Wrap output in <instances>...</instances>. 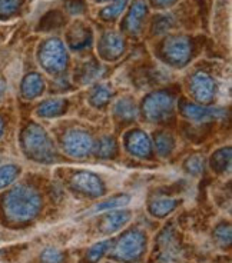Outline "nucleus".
Wrapping results in <instances>:
<instances>
[{
  "instance_id": "1",
  "label": "nucleus",
  "mask_w": 232,
  "mask_h": 263,
  "mask_svg": "<svg viewBox=\"0 0 232 263\" xmlns=\"http://www.w3.org/2000/svg\"><path fill=\"white\" fill-rule=\"evenodd\" d=\"M42 209V199L36 189L19 184L7 192L3 199V211L13 223H25L38 216Z\"/></svg>"
},
{
  "instance_id": "2",
  "label": "nucleus",
  "mask_w": 232,
  "mask_h": 263,
  "mask_svg": "<svg viewBox=\"0 0 232 263\" xmlns=\"http://www.w3.org/2000/svg\"><path fill=\"white\" fill-rule=\"evenodd\" d=\"M22 147L27 158L40 163H50L56 158L53 142L45 129L38 125H29L22 133Z\"/></svg>"
},
{
  "instance_id": "3",
  "label": "nucleus",
  "mask_w": 232,
  "mask_h": 263,
  "mask_svg": "<svg viewBox=\"0 0 232 263\" xmlns=\"http://www.w3.org/2000/svg\"><path fill=\"white\" fill-rule=\"evenodd\" d=\"M146 248V236L144 232L138 229L129 230L113 249V257L123 262H133L142 256Z\"/></svg>"
},
{
  "instance_id": "4",
  "label": "nucleus",
  "mask_w": 232,
  "mask_h": 263,
  "mask_svg": "<svg viewBox=\"0 0 232 263\" xmlns=\"http://www.w3.org/2000/svg\"><path fill=\"white\" fill-rule=\"evenodd\" d=\"M39 59L49 73H59L67 65V53L65 45L59 39H49L40 47Z\"/></svg>"
},
{
  "instance_id": "5",
  "label": "nucleus",
  "mask_w": 232,
  "mask_h": 263,
  "mask_svg": "<svg viewBox=\"0 0 232 263\" xmlns=\"http://www.w3.org/2000/svg\"><path fill=\"white\" fill-rule=\"evenodd\" d=\"M173 112V98L166 92H155L144 102V113L149 122H162Z\"/></svg>"
},
{
  "instance_id": "6",
  "label": "nucleus",
  "mask_w": 232,
  "mask_h": 263,
  "mask_svg": "<svg viewBox=\"0 0 232 263\" xmlns=\"http://www.w3.org/2000/svg\"><path fill=\"white\" fill-rule=\"evenodd\" d=\"M192 47L189 40L184 36H171L165 40L162 53L166 62H169L171 65L184 66L191 58Z\"/></svg>"
},
{
  "instance_id": "7",
  "label": "nucleus",
  "mask_w": 232,
  "mask_h": 263,
  "mask_svg": "<svg viewBox=\"0 0 232 263\" xmlns=\"http://www.w3.org/2000/svg\"><path fill=\"white\" fill-rule=\"evenodd\" d=\"M63 147L69 156L82 159L93 149L92 138L83 130L67 132L63 138Z\"/></svg>"
},
{
  "instance_id": "8",
  "label": "nucleus",
  "mask_w": 232,
  "mask_h": 263,
  "mask_svg": "<svg viewBox=\"0 0 232 263\" xmlns=\"http://www.w3.org/2000/svg\"><path fill=\"white\" fill-rule=\"evenodd\" d=\"M191 92L198 102L208 103L209 100H212L213 95H215L213 79L205 72L195 73L191 79Z\"/></svg>"
},
{
  "instance_id": "9",
  "label": "nucleus",
  "mask_w": 232,
  "mask_h": 263,
  "mask_svg": "<svg viewBox=\"0 0 232 263\" xmlns=\"http://www.w3.org/2000/svg\"><path fill=\"white\" fill-rule=\"evenodd\" d=\"M73 184L79 191L85 192L91 196H102L105 192V186L102 180L91 172H78L73 176Z\"/></svg>"
},
{
  "instance_id": "10",
  "label": "nucleus",
  "mask_w": 232,
  "mask_h": 263,
  "mask_svg": "<svg viewBox=\"0 0 232 263\" xmlns=\"http://www.w3.org/2000/svg\"><path fill=\"white\" fill-rule=\"evenodd\" d=\"M126 147L136 158H148L152 152V143L145 132L133 130L126 138Z\"/></svg>"
},
{
  "instance_id": "11",
  "label": "nucleus",
  "mask_w": 232,
  "mask_h": 263,
  "mask_svg": "<svg viewBox=\"0 0 232 263\" xmlns=\"http://www.w3.org/2000/svg\"><path fill=\"white\" fill-rule=\"evenodd\" d=\"M99 52L106 60L118 59L125 52V42L118 33L108 32L100 40Z\"/></svg>"
},
{
  "instance_id": "12",
  "label": "nucleus",
  "mask_w": 232,
  "mask_h": 263,
  "mask_svg": "<svg viewBox=\"0 0 232 263\" xmlns=\"http://www.w3.org/2000/svg\"><path fill=\"white\" fill-rule=\"evenodd\" d=\"M182 112L186 118L193 122H209L213 119H224L226 116L225 110L217 107H204V106L185 103L182 107Z\"/></svg>"
},
{
  "instance_id": "13",
  "label": "nucleus",
  "mask_w": 232,
  "mask_h": 263,
  "mask_svg": "<svg viewBox=\"0 0 232 263\" xmlns=\"http://www.w3.org/2000/svg\"><path fill=\"white\" fill-rule=\"evenodd\" d=\"M131 212L129 211H111V213H108L106 216L102 219L100 223V232L105 235H112L115 232L120 230L125 226L129 220H131Z\"/></svg>"
},
{
  "instance_id": "14",
  "label": "nucleus",
  "mask_w": 232,
  "mask_h": 263,
  "mask_svg": "<svg viewBox=\"0 0 232 263\" xmlns=\"http://www.w3.org/2000/svg\"><path fill=\"white\" fill-rule=\"evenodd\" d=\"M146 13H148V7H146L145 0H135L132 7H131V10H129L128 17H126V30L131 33V34L139 33L142 22H144V17L146 16Z\"/></svg>"
},
{
  "instance_id": "15",
  "label": "nucleus",
  "mask_w": 232,
  "mask_h": 263,
  "mask_svg": "<svg viewBox=\"0 0 232 263\" xmlns=\"http://www.w3.org/2000/svg\"><path fill=\"white\" fill-rule=\"evenodd\" d=\"M159 246L160 257L165 262H172L179 255L178 242H176V237H175L172 229H165V232L160 235Z\"/></svg>"
},
{
  "instance_id": "16",
  "label": "nucleus",
  "mask_w": 232,
  "mask_h": 263,
  "mask_svg": "<svg viewBox=\"0 0 232 263\" xmlns=\"http://www.w3.org/2000/svg\"><path fill=\"white\" fill-rule=\"evenodd\" d=\"M45 90V82L38 73H30L22 82V96L25 99H34Z\"/></svg>"
},
{
  "instance_id": "17",
  "label": "nucleus",
  "mask_w": 232,
  "mask_h": 263,
  "mask_svg": "<svg viewBox=\"0 0 232 263\" xmlns=\"http://www.w3.org/2000/svg\"><path fill=\"white\" fill-rule=\"evenodd\" d=\"M131 197L128 195H119V196H115L112 199H108V200H103L100 203L95 204L91 211L87 212V216H92V215H96V213H100V212H111L116 211V209H120L126 204L129 203Z\"/></svg>"
},
{
  "instance_id": "18",
  "label": "nucleus",
  "mask_w": 232,
  "mask_h": 263,
  "mask_svg": "<svg viewBox=\"0 0 232 263\" xmlns=\"http://www.w3.org/2000/svg\"><path fill=\"white\" fill-rule=\"evenodd\" d=\"M176 199L172 197H159V199H155L149 204V212L152 213L153 216L156 217H164L166 215H169L171 212L176 208Z\"/></svg>"
},
{
  "instance_id": "19",
  "label": "nucleus",
  "mask_w": 232,
  "mask_h": 263,
  "mask_svg": "<svg viewBox=\"0 0 232 263\" xmlns=\"http://www.w3.org/2000/svg\"><path fill=\"white\" fill-rule=\"evenodd\" d=\"M113 110H115V115L119 119H123V120H131V119L136 118L138 115V109H136V105L133 102L132 99L123 98L119 99L115 106H113Z\"/></svg>"
},
{
  "instance_id": "20",
  "label": "nucleus",
  "mask_w": 232,
  "mask_h": 263,
  "mask_svg": "<svg viewBox=\"0 0 232 263\" xmlns=\"http://www.w3.org/2000/svg\"><path fill=\"white\" fill-rule=\"evenodd\" d=\"M66 107V102L62 99H55V100H47L43 102L38 109V116L40 118H53V116H59L60 113L65 112Z\"/></svg>"
},
{
  "instance_id": "21",
  "label": "nucleus",
  "mask_w": 232,
  "mask_h": 263,
  "mask_svg": "<svg viewBox=\"0 0 232 263\" xmlns=\"http://www.w3.org/2000/svg\"><path fill=\"white\" fill-rule=\"evenodd\" d=\"M95 152H96V156L99 158H111L116 153V143H115V139L111 138V136H103L98 142V145L95 147Z\"/></svg>"
},
{
  "instance_id": "22",
  "label": "nucleus",
  "mask_w": 232,
  "mask_h": 263,
  "mask_svg": "<svg viewBox=\"0 0 232 263\" xmlns=\"http://www.w3.org/2000/svg\"><path fill=\"white\" fill-rule=\"evenodd\" d=\"M111 246H112V240H103V242H99V243H95L86 252V260L89 263L99 262L102 256L111 249Z\"/></svg>"
},
{
  "instance_id": "23",
  "label": "nucleus",
  "mask_w": 232,
  "mask_h": 263,
  "mask_svg": "<svg viewBox=\"0 0 232 263\" xmlns=\"http://www.w3.org/2000/svg\"><path fill=\"white\" fill-rule=\"evenodd\" d=\"M20 169L16 164H6L0 167V189H5L6 186L14 182V179L19 176Z\"/></svg>"
},
{
  "instance_id": "24",
  "label": "nucleus",
  "mask_w": 232,
  "mask_h": 263,
  "mask_svg": "<svg viewBox=\"0 0 232 263\" xmlns=\"http://www.w3.org/2000/svg\"><path fill=\"white\" fill-rule=\"evenodd\" d=\"M155 143H156V151H158L160 156H169L172 153L173 146H175L172 136L171 135H165V133L158 135Z\"/></svg>"
},
{
  "instance_id": "25",
  "label": "nucleus",
  "mask_w": 232,
  "mask_h": 263,
  "mask_svg": "<svg viewBox=\"0 0 232 263\" xmlns=\"http://www.w3.org/2000/svg\"><path fill=\"white\" fill-rule=\"evenodd\" d=\"M126 5H128V0H115L112 5L106 6L100 12V16L106 20L115 19L125 10Z\"/></svg>"
},
{
  "instance_id": "26",
  "label": "nucleus",
  "mask_w": 232,
  "mask_h": 263,
  "mask_svg": "<svg viewBox=\"0 0 232 263\" xmlns=\"http://www.w3.org/2000/svg\"><path fill=\"white\" fill-rule=\"evenodd\" d=\"M40 263H65V255L58 248L49 246L42 252Z\"/></svg>"
},
{
  "instance_id": "27",
  "label": "nucleus",
  "mask_w": 232,
  "mask_h": 263,
  "mask_svg": "<svg viewBox=\"0 0 232 263\" xmlns=\"http://www.w3.org/2000/svg\"><path fill=\"white\" fill-rule=\"evenodd\" d=\"M111 95H112V92H111L108 87H105V86H99V87H96V89L93 90L92 95H91V103H92L93 106H96V107L106 105L108 100L111 98Z\"/></svg>"
},
{
  "instance_id": "28",
  "label": "nucleus",
  "mask_w": 232,
  "mask_h": 263,
  "mask_svg": "<svg viewBox=\"0 0 232 263\" xmlns=\"http://www.w3.org/2000/svg\"><path fill=\"white\" fill-rule=\"evenodd\" d=\"M212 164L218 171H225V167H229V164H231V151L222 149V151L217 152L212 159Z\"/></svg>"
},
{
  "instance_id": "29",
  "label": "nucleus",
  "mask_w": 232,
  "mask_h": 263,
  "mask_svg": "<svg viewBox=\"0 0 232 263\" xmlns=\"http://www.w3.org/2000/svg\"><path fill=\"white\" fill-rule=\"evenodd\" d=\"M23 0H0V17H9L22 6Z\"/></svg>"
},
{
  "instance_id": "30",
  "label": "nucleus",
  "mask_w": 232,
  "mask_h": 263,
  "mask_svg": "<svg viewBox=\"0 0 232 263\" xmlns=\"http://www.w3.org/2000/svg\"><path fill=\"white\" fill-rule=\"evenodd\" d=\"M215 239L218 240L221 246H229L231 245V226L229 224H221L215 229Z\"/></svg>"
},
{
  "instance_id": "31",
  "label": "nucleus",
  "mask_w": 232,
  "mask_h": 263,
  "mask_svg": "<svg viewBox=\"0 0 232 263\" xmlns=\"http://www.w3.org/2000/svg\"><path fill=\"white\" fill-rule=\"evenodd\" d=\"M186 169L192 175H199L204 172V159L201 156H192L186 162Z\"/></svg>"
},
{
  "instance_id": "32",
  "label": "nucleus",
  "mask_w": 232,
  "mask_h": 263,
  "mask_svg": "<svg viewBox=\"0 0 232 263\" xmlns=\"http://www.w3.org/2000/svg\"><path fill=\"white\" fill-rule=\"evenodd\" d=\"M66 7L72 14H80L85 10V3L83 0H67Z\"/></svg>"
},
{
  "instance_id": "33",
  "label": "nucleus",
  "mask_w": 232,
  "mask_h": 263,
  "mask_svg": "<svg viewBox=\"0 0 232 263\" xmlns=\"http://www.w3.org/2000/svg\"><path fill=\"white\" fill-rule=\"evenodd\" d=\"M176 0H152V3L156 7H168L171 6L172 3H175Z\"/></svg>"
},
{
  "instance_id": "34",
  "label": "nucleus",
  "mask_w": 232,
  "mask_h": 263,
  "mask_svg": "<svg viewBox=\"0 0 232 263\" xmlns=\"http://www.w3.org/2000/svg\"><path fill=\"white\" fill-rule=\"evenodd\" d=\"M5 90H6V85H5V82L0 79V100H2V98H3V93H5Z\"/></svg>"
},
{
  "instance_id": "35",
  "label": "nucleus",
  "mask_w": 232,
  "mask_h": 263,
  "mask_svg": "<svg viewBox=\"0 0 232 263\" xmlns=\"http://www.w3.org/2000/svg\"><path fill=\"white\" fill-rule=\"evenodd\" d=\"M3 129H5V125H3V120L0 118V138H2V135H3Z\"/></svg>"
},
{
  "instance_id": "36",
  "label": "nucleus",
  "mask_w": 232,
  "mask_h": 263,
  "mask_svg": "<svg viewBox=\"0 0 232 263\" xmlns=\"http://www.w3.org/2000/svg\"><path fill=\"white\" fill-rule=\"evenodd\" d=\"M96 2H106V0H96Z\"/></svg>"
}]
</instances>
